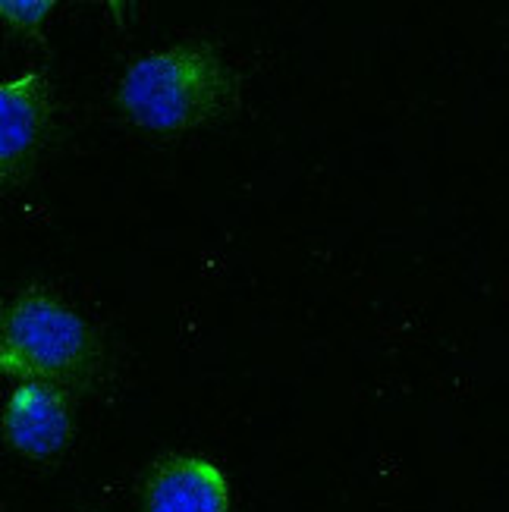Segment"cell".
<instances>
[{"instance_id":"6da1fadb","label":"cell","mask_w":509,"mask_h":512,"mask_svg":"<svg viewBox=\"0 0 509 512\" xmlns=\"http://www.w3.org/2000/svg\"><path fill=\"white\" fill-rule=\"evenodd\" d=\"M123 114L161 136L217 123L236 104V76L208 41H180L132 60L117 82Z\"/></svg>"},{"instance_id":"7a4b0ae2","label":"cell","mask_w":509,"mask_h":512,"mask_svg":"<svg viewBox=\"0 0 509 512\" xmlns=\"http://www.w3.org/2000/svg\"><path fill=\"white\" fill-rule=\"evenodd\" d=\"M101 365V343L54 289L29 286L0 318V377L82 387Z\"/></svg>"},{"instance_id":"3957f363","label":"cell","mask_w":509,"mask_h":512,"mask_svg":"<svg viewBox=\"0 0 509 512\" xmlns=\"http://www.w3.org/2000/svg\"><path fill=\"white\" fill-rule=\"evenodd\" d=\"M54 88L44 70L0 79V192L26 176L48 145Z\"/></svg>"},{"instance_id":"277c9868","label":"cell","mask_w":509,"mask_h":512,"mask_svg":"<svg viewBox=\"0 0 509 512\" xmlns=\"http://www.w3.org/2000/svg\"><path fill=\"white\" fill-rule=\"evenodd\" d=\"M0 434L7 447L32 462H51L70 450L76 421L73 399L63 387L19 381L0 412Z\"/></svg>"},{"instance_id":"5b68a950","label":"cell","mask_w":509,"mask_h":512,"mask_svg":"<svg viewBox=\"0 0 509 512\" xmlns=\"http://www.w3.org/2000/svg\"><path fill=\"white\" fill-rule=\"evenodd\" d=\"M230 481L217 462L170 453L142 481V512H230Z\"/></svg>"},{"instance_id":"8992f818","label":"cell","mask_w":509,"mask_h":512,"mask_svg":"<svg viewBox=\"0 0 509 512\" xmlns=\"http://www.w3.org/2000/svg\"><path fill=\"white\" fill-rule=\"evenodd\" d=\"M51 10H54L51 0H0V22L16 32L38 38Z\"/></svg>"},{"instance_id":"52a82bcc","label":"cell","mask_w":509,"mask_h":512,"mask_svg":"<svg viewBox=\"0 0 509 512\" xmlns=\"http://www.w3.org/2000/svg\"><path fill=\"white\" fill-rule=\"evenodd\" d=\"M0 318H4V296H0Z\"/></svg>"},{"instance_id":"ba28073f","label":"cell","mask_w":509,"mask_h":512,"mask_svg":"<svg viewBox=\"0 0 509 512\" xmlns=\"http://www.w3.org/2000/svg\"><path fill=\"white\" fill-rule=\"evenodd\" d=\"M0 512H7V509H4V506H0Z\"/></svg>"}]
</instances>
